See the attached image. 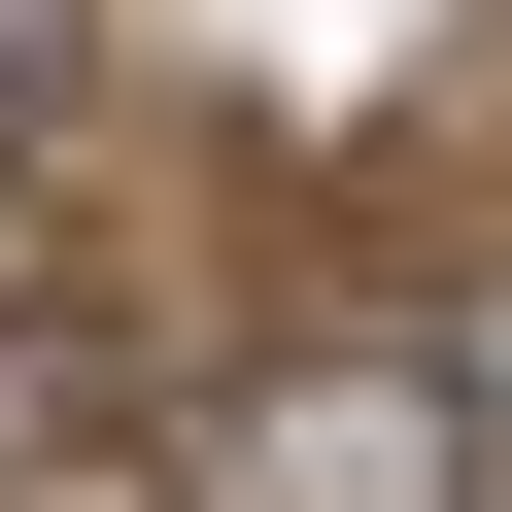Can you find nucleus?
Listing matches in <instances>:
<instances>
[{"mask_svg":"<svg viewBox=\"0 0 512 512\" xmlns=\"http://www.w3.org/2000/svg\"><path fill=\"white\" fill-rule=\"evenodd\" d=\"M205 512H478V410L444 376H239L205 410Z\"/></svg>","mask_w":512,"mask_h":512,"instance_id":"nucleus-1","label":"nucleus"}]
</instances>
